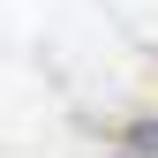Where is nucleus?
Returning <instances> with one entry per match:
<instances>
[{
    "instance_id": "obj_1",
    "label": "nucleus",
    "mask_w": 158,
    "mask_h": 158,
    "mask_svg": "<svg viewBox=\"0 0 158 158\" xmlns=\"http://www.w3.org/2000/svg\"><path fill=\"white\" fill-rule=\"evenodd\" d=\"M135 143H143V151H158V121H143V128H135Z\"/></svg>"
}]
</instances>
